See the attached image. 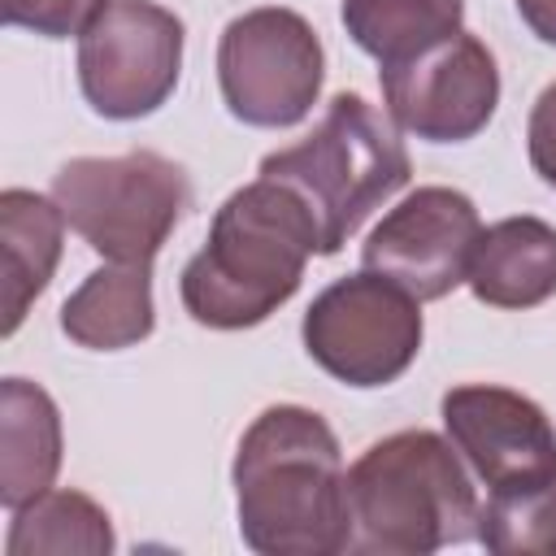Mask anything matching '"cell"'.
<instances>
[{
  "mask_svg": "<svg viewBox=\"0 0 556 556\" xmlns=\"http://www.w3.org/2000/svg\"><path fill=\"white\" fill-rule=\"evenodd\" d=\"M239 534L261 556H334L352 547L343 452L304 404H269L235 447Z\"/></svg>",
  "mask_w": 556,
  "mask_h": 556,
  "instance_id": "6da1fadb",
  "label": "cell"
},
{
  "mask_svg": "<svg viewBox=\"0 0 556 556\" xmlns=\"http://www.w3.org/2000/svg\"><path fill=\"white\" fill-rule=\"evenodd\" d=\"M313 252H321L313 208L287 182L256 174L226 195L204 248L182 265V308L208 330L261 326L300 291Z\"/></svg>",
  "mask_w": 556,
  "mask_h": 556,
  "instance_id": "7a4b0ae2",
  "label": "cell"
},
{
  "mask_svg": "<svg viewBox=\"0 0 556 556\" xmlns=\"http://www.w3.org/2000/svg\"><path fill=\"white\" fill-rule=\"evenodd\" d=\"M352 547L426 556L478 539V491L434 430H395L369 443L348 469Z\"/></svg>",
  "mask_w": 556,
  "mask_h": 556,
  "instance_id": "3957f363",
  "label": "cell"
},
{
  "mask_svg": "<svg viewBox=\"0 0 556 556\" xmlns=\"http://www.w3.org/2000/svg\"><path fill=\"white\" fill-rule=\"evenodd\" d=\"M261 174L287 182L313 208L321 256H334L356 226L413 178V161L395 126L365 96L339 91L300 143L261 161Z\"/></svg>",
  "mask_w": 556,
  "mask_h": 556,
  "instance_id": "277c9868",
  "label": "cell"
},
{
  "mask_svg": "<svg viewBox=\"0 0 556 556\" xmlns=\"http://www.w3.org/2000/svg\"><path fill=\"white\" fill-rule=\"evenodd\" d=\"M52 200L91 252L117 265H152L191 208V178L178 161L135 148L122 156H74L52 174Z\"/></svg>",
  "mask_w": 556,
  "mask_h": 556,
  "instance_id": "5b68a950",
  "label": "cell"
},
{
  "mask_svg": "<svg viewBox=\"0 0 556 556\" xmlns=\"http://www.w3.org/2000/svg\"><path fill=\"white\" fill-rule=\"evenodd\" d=\"M326 52L308 17L261 4L226 22L217 39V87L235 122L287 130L304 122L321 96Z\"/></svg>",
  "mask_w": 556,
  "mask_h": 556,
  "instance_id": "8992f818",
  "label": "cell"
},
{
  "mask_svg": "<svg viewBox=\"0 0 556 556\" xmlns=\"http://www.w3.org/2000/svg\"><path fill=\"white\" fill-rule=\"evenodd\" d=\"M304 352L343 387H387L421 352V300L387 274L334 278L304 313Z\"/></svg>",
  "mask_w": 556,
  "mask_h": 556,
  "instance_id": "52a82bcc",
  "label": "cell"
},
{
  "mask_svg": "<svg viewBox=\"0 0 556 556\" xmlns=\"http://www.w3.org/2000/svg\"><path fill=\"white\" fill-rule=\"evenodd\" d=\"M182 17L152 0H109L78 35V87L91 113L139 122L156 113L182 74Z\"/></svg>",
  "mask_w": 556,
  "mask_h": 556,
  "instance_id": "ba28073f",
  "label": "cell"
},
{
  "mask_svg": "<svg viewBox=\"0 0 556 556\" xmlns=\"http://www.w3.org/2000/svg\"><path fill=\"white\" fill-rule=\"evenodd\" d=\"M387 113L400 130L426 143H465L495 117L500 104V70L491 48L456 30L426 52L378 70Z\"/></svg>",
  "mask_w": 556,
  "mask_h": 556,
  "instance_id": "9c48e42d",
  "label": "cell"
},
{
  "mask_svg": "<svg viewBox=\"0 0 556 556\" xmlns=\"http://www.w3.org/2000/svg\"><path fill=\"white\" fill-rule=\"evenodd\" d=\"M478 235L482 222L465 191L417 187L369 230L361 261L417 300H443L469 278Z\"/></svg>",
  "mask_w": 556,
  "mask_h": 556,
  "instance_id": "30bf717a",
  "label": "cell"
},
{
  "mask_svg": "<svg viewBox=\"0 0 556 556\" xmlns=\"http://www.w3.org/2000/svg\"><path fill=\"white\" fill-rule=\"evenodd\" d=\"M439 408L452 447L491 491L556 478V426L530 395L495 382H460Z\"/></svg>",
  "mask_w": 556,
  "mask_h": 556,
  "instance_id": "8fae6325",
  "label": "cell"
},
{
  "mask_svg": "<svg viewBox=\"0 0 556 556\" xmlns=\"http://www.w3.org/2000/svg\"><path fill=\"white\" fill-rule=\"evenodd\" d=\"M465 282L491 308H539L556 295V226L530 213L486 226Z\"/></svg>",
  "mask_w": 556,
  "mask_h": 556,
  "instance_id": "7c38bea8",
  "label": "cell"
},
{
  "mask_svg": "<svg viewBox=\"0 0 556 556\" xmlns=\"http://www.w3.org/2000/svg\"><path fill=\"white\" fill-rule=\"evenodd\" d=\"M61 469L56 400L30 378L0 382V504L17 513L39 500Z\"/></svg>",
  "mask_w": 556,
  "mask_h": 556,
  "instance_id": "4fadbf2b",
  "label": "cell"
},
{
  "mask_svg": "<svg viewBox=\"0 0 556 556\" xmlns=\"http://www.w3.org/2000/svg\"><path fill=\"white\" fill-rule=\"evenodd\" d=\"M152 265H100L61 304V330L91 352H122L152 334Z\"/></svg>",
  "mask_w": 556,
  "mask_h": 556,
  "instance_id": "5bb4252c",
  "label": "cell"
},
{
  "mask_svg": "<svg viewBox=\"0 0 556 556\" xmlns=\"http://www.w3.org/2000/svg\"><path fill=\"white\" fill-rule=\"evenodd\" d=\"M65 213L56 200L9 187L0 191V239H4V334L26 321V308L43 295L61 261Z\"/></svg>",
  "mask_w": 556,
  "mask_h": 556,
  "instance_id": "9a60e30c",
  "label": "cell"
},
{
  "mask_svg": "<svg viewBox=\"0 0 556 556\" xmlns=\"http://www.w3.org/2000/svg\"><path fill=\"white\" fill-rule=\"evenodd\" d=\"M339 22L378 70L400 65L430 43L447 39L465 22V0H343Z\"/></svg>",
  "mask_w": 556,
  "mask_h": 556,
  "instance_id": "2e32d148",
  "label": "cell"
},
{
  "mask_svg": "<svg viewBox=\"0 0 556 556\" xmlns=\"http://www.w3.org/2000/svg\"><path fill=\"white\" fill-rule=\"evenodd\" d=\"M117 547L109 513L83 491H43L9 521V556H109Z\"/></svg>",
  "mask_w": 556,
  "mask_h": 556,
  "instance_id": "e0dca14e",
  "label": "cell"
},
{
  "mask_svg": "<svg viewBox=\"0 0 556 556\" xmlns=\"http://www.w3.org/2000/svg\"><path fill=\"white\" fill-rule=\"evenodd\" d=\"M478 543L495 556H556V478L491 491L478 508Z\"/></svg>",
  "mask_w": 556,
  "mask_h": 556,
  "instance_id": "ac0fdd59",
  "label": "cell"
},
{
  "mask_svg": "<svg viewBox=\"0 0 556 556\" xmlns=\"http://www.w3.org/2000/svg\"><path fill=\"white\" fill-rule=\"evenodd\" d=\"M104 4L109 0H0V17L4 26H22L43 39H70L83 35Z\"/></svg>",
  "mask_w": 556,
  "mask_h": 556,
  "instance_id": "d6986e66",
  "label": "cell"
},
{
  "mask_svg": "<svg viewBox=\"0 0 556 556\" xmlns=\"http://www.w3.org/2000/svg\"><path fill=\"white\" fill-rule=\"evenodd\" d=\"M526 152L534 174L556 191V83H547L526 122Z\"/></svg>",
  "mask_w": 556,
  "mask_h": 556,
  "instance_id": "ffe728a7",
  "label": "cell"
},
{
  "mask_svg": "<svg viewBox=\"0 0 556 556\" xmlns=\"http://www.w3.org/2000/svg\"><path fill=\"white\" fill-rule=\"evenodd\" d=\"M517 13H521V22L530 26L534 39L556 48V0H517Z\"/></svg>",
  "mask_w": 556,
  "mask_h": 556,
  "instance_id": "44dd1931",
  "label": "cell"
}]
</instances>
